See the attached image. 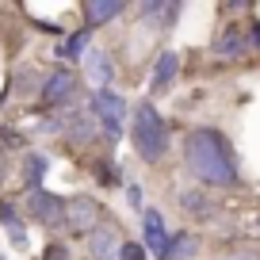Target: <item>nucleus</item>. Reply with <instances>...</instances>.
<instances>
[{
  "mask_svg": "<svg viewBox=\"0 0 260 260\" xmlns=\"http://www.w3.org/2000/svg\"><path fill=\"white\" fill-rule=\"evenodd\" d=\"M46 169H50L46 153H27L23 157V187H27V195L42 191V176H46Z\"/></svg>",
  "mask_w": 260,
  "mask_h": 260,
  "instance_id": "nucleus-13",
  "label": "nucleus"
},
{
  "mask_svg": "<svg viewBox=\"0 0 260 260\" xmlns=\"http://www.w3.org/2000/svg\"><path fill=\"white\" fill-rule=\"evenodd\" d=\"M96 172H100V184H107V187H111V184H122V180H119V169H111V165H96Z\"/></svg>",
  "mask_w": 260,
  "mask_h": 260,
  "instance_id": "nucleus-20",
  "label": "nucleus"
},
{
  "mask_svg": "<svg viewBox=\"0 0 260 260\" xmlns=\"http://www.w3.org/2000/svg\"><path fill=\"white\" fill-rule=\"evenodd\" d=\"M88 39H92V31H88V27H81L77 35H69V39L61 42V57H69V61L84 57V50H88Z\"/></svg>",
  "mask_w": 260,
  "mask_h": 260,
  "instance_id": "nucleus-15",
  "label": "nucleus"
},
{
  "mask_svg": "<svg viewBox=\"0 0 260 260\" xmlns=\"http://www.w3.org/2000/svg\"><path fill=\"white\" fill-rule=\"evenodd\" d=\"M73 96H77V73H73V69H65V65L50 69L46 81H42L39 104H42V107H65Z\"/></svg>",
  "mask_w": 260,
  "mask_h": 260,
  "instance_id": "nucleus-5",
  "label": "nucleus"
},
{
  "mask_svg": "<svg viewBox=\"0 0 260 260\" xmlns=\"http://www.w3.org/2000/svg\"><path fill=\"white\" fill-rule=\"evenodd\" d=\"M0 226L8 230V237H12V245H16V249H27V226L23 222H19V207L16 203H8V199H4V203H0Z\"/></svg>",
  "mask_w": 260,
  "mask_h": 260,
  "instance_id": "nucleus-12",
  "label": "nucleus"
},
{
  "mask_svg": "<svg viewBox=\"0 0 260 260\" xmlns=\"http://www.w3.org/2000/svg\"><path fill=\"white\" fill-rule=\"evenodd\" d=\"M184 165L191 169V176L203 187H234L237 180V165L230 153V142L211 126H195L184 138Z\"/></svg>",
  "mask_w": 260,
  "mask_h": 260,
  "instance_id": "nucleus-1",
  "label": "nucleus"
},
{
  "mask_svg": "<svg viewBox=\"0 0 260 260\" xmlns=\"http://www.w3.org/2000/svg\"><path fill=\"white\" fill-rule=\"evenodd\" d=\"M180 203H184L187 211L195 214V218H211V214H214V207L207 203V195H203V191H184V195H180Z\"/></svg>",
  "mask_w": 260,
  "mask_h": 260,
  "instance_id": "nucleus-16",
  "label": "nucleus"
},
{
  "mask_svg": "<svg viewBox=\"0 0 260 260\" xmlns=\"http://www.w3.org/2000/svg\"><path fill=\"white\" fill-rule=\"evenodd\" d=\"M122 0H84V19H88V31L92 27H104L111 23L115 16H122Z\"/></svg>",
  "mask_w": 260,
  "mask_h": 260,
  "instance_id": "nucleus-10",
  "label": "nucleus"
},
{
  "mask_svg": "<svg viewBox=\"0 0 260 260\" xmlns=\"http://www.w3.org/2000/svg\"><path fill=\"white\" fill-rule=\"evenodd\" d=\"M130 142H134V149H138V157L146 165H157L165 153H169V126H165V119L157 115V107L146 104V100L134 107V119H130Z\"/></svg>",
  "mask_w": 260,
  "mask_h": 260,
  "instance_id": "nucleus-2",
  "label": "nucleus"
},
{
  "mask_svg": "<svg viewBox=\"0 0 260 260\" xmlns=\"http://www.w3.org/2000/svg\"><path fill=\"white\" fill-rule=\"evenodd\" d=\"M88 73L100 81V88H107V81H111V61H107L104 54H92L88 57Z\"/></svg>",
  "mask_w": 260,
  "mask_h": 260,
  "instance_id": "nucleus-18",
  "label": "nucleus"
},
{
  "mask_svg": "<svg viewBox=\"0 0 260 260\" xmlns=\"http://www.w3.org/2000/svg\"><path fill=\"white\" fill-rule=\"evenodd\" d=\"M104 207L96 203V199H88V195H73V199H65V230L69 234H77V237H88L92 230L100 226V218H104Z\"/></svg>",
  "mask_w": 260,
  "mask_h": 260,
  "instance_id": "nucleus-4",
  "label": "nucleus"
},
{
  "mask_svg": "<svg viewBox=\"0 0 260 260\" xmlns=\"http://www.w3.org/2000/svg\"><path fill=\"white\" fill-rule=\"evenodd\" d=\"M195 252V237L191 234H172V245H169V260H187Z\"/></svg>",
  "mask_w": 260,
  "mask_h": 260,
  "instance_id": "nucleus-17",
  "label": "nucleus"
},
{
  "mask_svg": "<svg viewBox=\"0 0 260 260\" xmlns=\"http://www.w3.org/2000/svg\"><path fill=\"white\" fill-rule=\"evenodd\" d=\"M4 176H8V157H4V149H0V184H4Z\"/></svg>",
  "mask_w": 260,
  "mask_h": 260,
  "instance_id": "nucleus-23",
  "label": "nucleus"
},
{
  "mask_svg": "<svg viewBox=\"0 0 260 260\" xmlns=\"http://www.w3.org/2000/svg\"><path fill=\"white\" fill-rule=\"evenodd\" d=\"M245 50H249V42H245V27L241 23H230L226 31L218 35V42H214V54L218 57H241Z\"/></svg>",
  "mask_w": 260,
  "mask_h": 260,
  "instance_id": "nucleus-11",
  "label": "nucleus"
},
{
  "mask_svg": "<svg viewBox=\"0 0 260 260\" xmlns=\"http://www.w3.org/2000/svg\"><path fill=\"white\" fill-rule=\"evenodd\" d=\"M249 31H252V42L260 46V23H249Z\"/></svg>",
  "mask_w": 260,
  "mask_h": 260,
  "instance_id": "nucleus-24",
  "label": "nucleus"
},
{
  "mask_svg": "<svg viewBox=\"0 0 260 260\" xmlns=\"http://www.w3.org/2000/svg\"><path fill=\"white\" fill-rule=\"evenodd\" d=\"M119 260H146V245H134V241H122Z\"/></svg>",
  "mask_w": 260,
  "mask_h": 260,
  "instance_id": "nucleus-19",
  "label": "nucleus"
},
{
  "mask_svg": "<svg viewBox=\"0 0 260 260\" xmlns=\"http://www.w3.org/2000/svg\"><path fill=\"white\" fill-rule=\"evenodd\" d=\"M27 211H31V218L39 222V226H46V230H61L65 226V199L54 195V191L27 195Z\"/></svg>",
  "mask_w": 260,
  "mask_h": 260,
  "instance_id": "nucleus-6",
  "label": "nucleus"
},
{
  "mask_svg": "<svg viewBox=\"0 0 260 260\" xmlns=\"http://www.w3.org/2000/svg\"><path fill=\"white\" fill-rule=\"evenodd\" d=\"M176 73H180V57L172 54V50H165V54L157 57V65H153V92H165L176 81Z\"/></svg>",
  "mask_w": 260,
  "mask_h": 260,
  "instance_id": "nucleus-14",
  "label": "nucleus"
},
{
  "mask_svg": "<svg viewBox=\"0 0 260 260\" xmlns=\"http://www.w3.org/2000/svg\"><path fill=\"white\" fill-rule=\"evenodd\" d=\"M46 260H69V249H65L61 241H54V245L46 249Z\"/></svg>",
  "mask_w": 260,
  "mask_h": 260,
  "instance_id": "nucleus-22",
  "label": "nucleus"
},
{
  "mask_svg": "<svg viewBox=\"0 0 260 260\" xmlns=\"http://www.w3.org/2000/svg\"><path fill=\"white\" fill-rule=\"evenodd\" d=\"M218 260H260V252L256 249H234V252H226V256H218Z\"/></svg>",
  "mask_w": 260,
  "mask_h": 260,
  "instance_id": "nucleus-21",
  "label": "nucleus"
},
{
  "mask_svg": "<svg viewBox=\"0 0 260 260\" xmlns=\"http://www.w3.org/2000/svg\"><path fill=\"white\" fill-rule=\"evenodd\" d=\"M119 249H122V230L115 222H100L88 234V256L92 260H119Z\"/></svg>",
  "mask_w": 260,
  "mask_h": 260,
  "instance_id": "nucleus-8",
  "label": "nucleus"
},
{
  "mask_svg": "<svg viewBox=\"0 0 260 260\" xmlns=\"http://www.w3.org/2000/svg\"><path fill=\"white\" fill-rule=\"evenodd\" d=\"M92 115H96V122L107 130V138H119L122 134V119H126V104H122L119 92L96 88V96H92Z\"/></svg>",
  "mask_w": 260,
  "mask_h": 260,
  "instance_id": "nucleus-3",
  "label": "nucleus"
},
{
  "mask_svg": "<svg viewBox=\"0 0 260 260\" xmlns=\"http://www.w3.org/2000/svg\"><path fill=\"white\" fill-rule=\"evenodd\" d=\"M142 237H146V252H153L157 260H169L172 234L165 230L161 211H153V207H146V211H142Z\"/></svg>",
  "mask_w": 260,
  "mask_h": 260,
  "instance_id": "nucleus-7",
  "label": "nucleus"
},
{
  "mask_svg": "<svg viewBox=\"0 0 260 260\" xmlns=\"http://www.w3.org/2000/svg\"><path fill=\"white\" fill-rule=\"evenodd\" d=\"M0 260H4V256H0Z\"/></svg>",
  "mask_w": 260,
  "mask_h": 260,
  "instance_id": "nucleus-25",
  "label": "nucleus"
},
{
  "mask_svg": "<svg viewBox=\"0 0 260 260\" xmlns=\"http://www.w3.org/2000/svg\"><path fill=\"white\" fill-rule=\"evenodd\" d=\"M142 19H146L153 31H169V27L180 19V4H161V0H149V4H142Z\"/></svg>",
  "mask_w": 260,
  "mask_h": 260,
  "instance_id": "nucleus-9",
  "label": "nucleus"
}]
</instances>
